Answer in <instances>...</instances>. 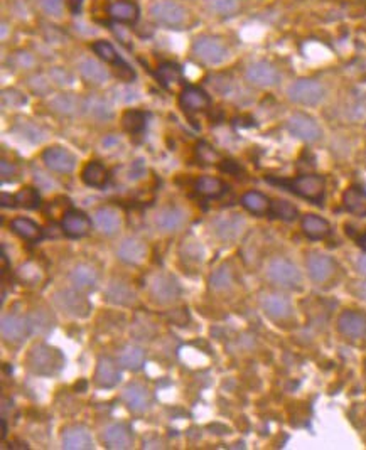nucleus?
Instances as JSON below:
<instances>
[{"instance_id": "f257e3e1", "label": "nucleus", "mask_w": 366, "mask_h": 450, "mask_svg": "<svg viewBox=\"0 0 366 450\" xmlns=\"http://www.w3.org/2000/svg\"><path fill=\"white\" fill-rule=\"evenodd\" d=\"M26 363L34 375L52 376L58 375L64 366V356L59 349L39 342V344H34L30 348Z\"/></svg>"}, {"instance_id": "f03ea898", "label": "nucleus", "mask_w": 366, "mask_h": 450, "mask_svg": "<svg viewBox=\"0 0 366 450\" xmlns=\"http://www.w3.org/2000/svg\"><path fill=\"white\" fill-rule=\"evenodd\" d=\"M269 182L273 184L284 186L296 196L302 197V199L311 201L314 204H321L324 199V190H326V181L324 177L318 174H306L299 175V177L291 179V181H276V179H269Z\"/></svg>"}, {"instance_id": "7ed1b4c3", "label": "nucleus", "mask_w": 366, "mask_h": 450, "mask_svg": "<svg viewBox=\"0 0 366 450\" xmlns=\"http://www.w3.org/2000/svg\"><path fill=\"white\" fill-rule=\"evenodd\" d=\"M267 278L284 288H299L302 284L300 270L287 258H273L267 266Z\"/></svg>"}, {"instance_id": "20e7f679", "label": "nucleus", "mask_w": 366, "mask_h": 450, "mask_svg": "<svg viewBox=\"0 0 366 450\" xmlns=\"http://www.w3.org/2000/svg\"><path fill=\"white\" fill-rule=\"evenodd\" d=\"M324 86L316 79H297L287 90L289 100L304 106H316L324 100Z\"/></svg>"}, {"instance_id": "39448f33", "label": "nucleus", "mask_w": 366, "mask_h": 450, "mask_svg": "<svg viewBox=\"0 0 366 450\" xmlns=\"http://www.w3.org/2000/svg\"><path fill=\"white\" fill-rule=\"evenodd\" d=\"M193 52L196 58L208 64H220L228 58V49L218 37L201 36L194 41Z\"/></svg>"}, {"instance_id": "423d86ee", "label": "nucleus", "mask_w": 366, "mask_h": 450, "mask_svg": "<svg viewBox=\"0 0 366 450\" xmlns=\"http://www.w3.org/2000/svg\"><path fill=\"white\" fill-rule=\"evenodd\" d=\"M155 22L167 26V28H179L186 19V10L173 0H157L148 10Z\"/></svg>"}, {"instance_id": "0eeeda50", "label": "nucleus", "mask_w": 366, "mask_h": 450, "mask_svg": "<svg viewBox=\"0 0 366 450\" xmlns=\"http://www.w3.org/2000/svg\"><path fill=\"white\" fill-rule=\"evenodd\" d=\"M306 266H307V273L309 278L316 284H326L333 278L334 272H336V263H334L333 258L329 255L324 253H311L306 260Z\"/></svg>"}, {"instance_id": "6e6552de", "label": "nucleus", "mask_w": 366, "mask_h": 450, "mask_svg": "<svg viewBox=\"0 0 366 450\" xmlns=\"http://www.w3.org/2000/svg\"><path fill=\"white\" fill-rule=\"evenodd\" d=\"M289 132L292 133L297 139L304 140V142H316L321 139L322 132L321 127L318 125V121L304 113H293L287 121Z\"/></svg>"}, {"instance_id": "1a4fd4ad", "label": "nucleus", "mask_w": 366, "mask_h": 450, "mask_svg": "<svg viewBox=\"0 0 366 450\" xmlns=\"http://www.w3.org/2000/svg\"><path fill=\"white\" fill-rule=\"evenodd\" d=\"M247 81H250L251 85L262 86V88H270L276 86L278 81H280V75H278L277 68L273 64L267 63V61H257V63H251L245 71Z\"/></svg>"}, {"instance_id": "9d476101", "label": "nucleus", "mask_w": 366, "mask_h": 450, "mask_svg": "<svg viewBox=\"0 0 366 450\" xmlns=\"http://www.w3.org/2000/svg\"><path fill=\"white\" fill-rule=\"evenodd\" d=\"M43 162L52 173L70 174L76 166V157L64 147H49L43 152Z\"/></svg>"}, {"instance_id": "9b49d317", "label": "nucleus", "mask_w": 366, "mask_h": 450, "mask_svg": "<svg viewBox=\"0 0 366 450\" xmlns=\"http://www.w3.org/2000/svg\"><path fill=\"white\" fill-rule=\"evenodd\" d=\"M339 333L349 339H361L366 335V315L356 311H345L338 319Z\"/></svg>"}, {"instance_id": "f8f14e48", "label": "nucleus", "mask_w": 366, "mask_h": 450, "mask_svg": "<svg viewBox=\"0 0 366 450\" xmlns=\"http://www.w3.org/2000/svg\"><path fill=\"white\" fill-rule=\"evenodd\" d=\"M103 442L112 450L131 449L133 444L132 430L127 423H112L103 432Z\"/></svg>"}, {"instance_id": "ddd939ff", "label": "nucleus", "mask_w": 366, "mask_h": 450, "mask_svg": "<svg viewBox=\"0 0 366 450\" xmlns=\"http://www.w3.org/2000/svg\"><path fill=\"white\" fill-rule=\"evenodd\" d=\"M179 293H181V287L176 278L171 275H157L151 285V295L159 304H167L177 299Z\"/></svg>"}, {"instance_id": "4468645a", "label": "nucleus", "mask_w": 366, "mask_h": 450, "mask_svg": "<svg viewBox=\"0 0 366 450\" xmlns=\"http://www.w3.org/2000/svg\"><path fill=\"white\" fill-rule=\"evenodd\" d=\"M61 228H63L64 235H68L70 238H81V236L90 233L91 219L85 213L78 211V209H71V211L64 213Z\"/></svg>"}, {"instance_id": "2eb2a0df", "label": "nucleus", "mask_w": 366, "mask_h": 450, "mask_svg": "<svg viewBox=\"0 0 366 450\" xmlns=\"http://www.w3.org/2000/svg\"><path fill=\"white\" fill-rule=\"evenodd\" d=\"M147 253L148 248L146 242L139 238H125L117 250L118 258L128 265H140L147 258Z\"/></svg>"}, {"instance_id": "dca6fc26", "label": "nucleus", "mask_w": 366, "mask_h": 450, "mask_svg": "<svg viewBox=\"0 0 366 450\" xmlns=\"http://www.w3.org/2000/svg\"><path fill=\"white\" fill-rule=\"evenodd\" d=\"M56 302L64 312L75 315V317H86L91 311V305L83 295L73 291H64L56 295Z\"/></svg>"}, {"instance_id": "f3484780", "label": "nucleus", "mask_w": 366, "mask_h": 450, "mask_svg": "<svg viewBox=\"0 0 366 450\" xmlns=\"http://www.w3.org/2000/svg\"><path fill=\"white\" fill-rule=\"evenodd\" d=\"M32 324L21 315H3L2 317V335L7 342H19L30 333Z\"/></svg>"}, {"instance_id": "a211bd4d", "label": "nucleus", "mask_w": 366, "mask_h": 450, "mask_svg": "<svg viewBox=\"0 0 366 450\" xmlns=\"http://www.w3.org/2000/svg\"><path fill=\"white\" fill-rule=\"evenodd\" d=\"M63 447L68 450H90L93 449V437L86 427H68L63 432Z\"/></svg>"}, {"instance_id": "6ab92c4d", "label": "nucleus", "mask_w": 366, "mask_h": 450, "mask_svg": "<svg viewBox=\"0 0 366 450\" xmlns=\"http://www.w3.org/2000/svg\"><path fill=\"white\" fill-rule=\"evenodd\" d=\"M120 381V371L117 363L108 356H103L98 360L97 371H95V383L100 388H113Z\"/></svg>"}, {"instance_id": "aec40b11", "label": "nucleus", "mask_w": 366, "mask_h": 450, "mask_svg": "<svg viewBox=\"0 0 366 450\" xmlns=\"http://www.w3.org/2000/svg\"><path fill=\"white\" fill-rule=\"evenodd\" d=\"M209 97L204 93L201 88L188 86L179 95V105L186 110V112H200L209 106Z\"/></svg>"}, {"instance_id": "412c9836", "label": "nucleus", "mask_w": 366, "mask_h": 450, "mask_svg": "<svg viewBox=\"0 0 366 450\" xmlns=\"http://www.w3.org/2000/svg\"><path fill=\"white\" fill-rule=\"evenodd\" d=\"M262 305H264L265 314L276 320H285L292 315L291 300L284 295H277V293L267 295Z\"/></svg>"}, {"instance_id": "4be33fe9", "label": "nucleus", "mask_w": 366, "mask_h": 450, "mask_svg": "<svg viewBox=\"0 0 366 450\" xmlns=\"http://www.w3.org/2000/svg\"><path fill=\"white\" fill-rule=\"evenodd\" d=\"M78 71L83 76V79H86L91 85H103L110 78L108 70L102 63H98L97 59L91 58H83L79 61Z\"/></svg>"}, {"instance_id": "5701e85b", "label": "nucleus", "mask_w": 366, "mask_h": 450, "mask_svg": "<svg viewBox=\"0 0 366 450\" xmlns=\"http://www.w3.org/2000/svg\"><path fill=\"white\" fill-rule=\"evenodd\" d=\"M124 402L132 411H144L151 403V393L144 384L131 383L124 390Z\"/></svg>"}, {"instance_id": "b1692460", "label": "nucleus", "mask_w": 366, "mask_h": 450, "mask_svg": "<svg viewBox=\"0 0 366 450\" xmlns=\"http://www.w3.org/2000/svg\"><path fill=\"white\" fill-rule=\"evenodd\" d=\"M343 206L354 216L366 218V190L360 186H351L343 194Z\"/></svg>"}, {"instance_id": "393cba45", "label": "nucleus", "mask_w": 366, "mask_h": 450, "mask_svg": "<svg viewBox=\"0 0 366 450\" xmlns=\"http://www.w3.org/2000/svg\"><path fill=\"white\" fill-rule=\"evenodd\" d=\"M215 226H216V233H218L221 239H224V242H231V239L238 238L240 233L243 231L245 221H243L242 216L238 215H228V216H221L220 219H216Z\"/></svg>"}, {"instance_id": "a878e982", "label": "nucleus", "mask_w": 366, "mask_h": 450, "mask_svg": "<svg viewBox=\"0 0 366 450\" xmlns=\"http://www.w3.org/2000/svg\"><path fill=\"white\" fill-rule=\"evenodd\" d=\"M95 226L98 228V231H102L103 235H113L120 228L122 219L120 215L112 208H100L95 211L93 215Z\"/></svg>"}, {"instance_id": "bb28decb", "label": "nucleus", "mask_w": 366, "mask_h": 450, "mask_svg": "<svg viewBox=\"0 0 366 450\" xmlns=\"http://www.w3.org/2000/svg\"><path fill=\"white\" fill-rule=\"evenodd\" d=\"M300 226H302L304 235H306L309 239H322L331 233L329 223L318 215L304 216Z\"/></svg>"}, {"instance_id": "cd10ccee", "label": "nucleus", "mask_w": 366, "mask_h": 450, "mask_svg": "<svg viewBox=\"0 0 366 450\" xmlns=\"http://www.w3.org/2000/svg\"><path fill=\"white\" fill-rule=\"evenodd\" d=\"M10 230H12L15 235L21 236L22 239H28V242H39L44 236L43 228L29 218L12 219L10 221Z\"/></svg>"}, {"instance_id": "c85d7f7f", "label": "nucleus", "mask_w": 366, "mask_h": 450, "mask_svg": "<svg viewBox=\"0 0 366 450\" xmlns=\"http://www.w3.org/2000/svg\"><path fill=\"white\" fill-rule=\"evenodd\" d=\"M81 179L90 188H102L108 181V170H106V167L103 164L93 160V162H88L83 167Z\"/></svg>"}, {"instance_id": "c756f323", "label": "nucleus", "mask_w": 366, "mask_h": 450, "mask_svg": "<svg viewBox=\"0 0 366 450\" xmlns=\"http://www.w3.org/2000/svg\"><path fill=\"white\" fill-rule=\"evenodd\" d=\"M71 284L78 288H91L95 287V284L98 282V273L97 270L91 265H86V263H81V265H76L70 273Z\"/></svg>"}, {"instance_id": "7c9ffc66", "label": "nucleus", "mask_w": 366, "mask_h": 450, "mask_svg": "<svg viewBox=\"0 0 366 450\" xmlns=\"http://www.w3.org/2000/svg\"><path fill=\"white\" fill-rule=\"evenodd\" d=\"M49 106H51L56 113H59V115L71 117L75 115V113H78L79 108L83 110V101H79L75 95L63 93L52 98V100L49 101Z\"/></svg>"}, {"instance_id": "2f4dec72", "label": "nucleus", "mask_w": 366, "mask_h": 450, "mask_svg": "<svg viewBox=\"0 0 366 450\" xmlns=\"http://www.w3.org/2000/svg\"><path fill=\"white\" fill-rule=\"evenodd\" d=\"M83 112L95 120H110L113 117L112 106L98 97H90L83 101Z\"/></svg>"}, {"instance_id": "473e14b6", "label": "nucleus", "mask_w": 366, "mask_h": 450, "mask_svg": "<svg viewBox=\"0 0 366 450\" xmlns=\"http://www.w3.org/2000/svg\"><path fill=\"white\" fill-rule=\"evenodd\" d=\"M184 213L179 208H166L155 218V223L162 231H176L184 223Z\"/></svg>"}, {"instance_id": "72a5a7b5", "label": "nucleus", "mask_w": 366, "mask_h": 450, "mask_svg": "<svg viewBox=\"0 0 366 450\" xmlns=\"http://www.w3.org/2000/svg\"><path fill=\"white\" fill-rule=\"evenodd\" d=\"M242 204L247 211L253 213V215H265L270 208L269 197L265 194L257 193V190H250V193L243 194Z\"/></svg>"}, {"instance_id": "f704fd0d", "label": "nucleus", "mask_w": 366, "mask_h": 450, "mask_svg": "<svg viewBox=\"0 0 366 450\" xmlns=\"http://www.w3.org/2000/svg\"><path fill=\"white\" fill-rule=\"evenodd\" d=\"M196 190L206 197H220L227 190V186L218 177L203 175V177H200L196 181Z\"/></svg>"}, {"instance_id": "c9c22d12", "label": "nucleus", "mask_w": 366, "mask_h": 450, "mask_svg": "<svg viewBox=\"0 0 366 450\" xmlns=\"http://www.w3.org/2000/svg\"><path fill=\"white\" fill-rule=\"evenodd\" d=\"M269 215L272 216V218H277L282 221H293L297 219V216H299V211H297L296 206L289 203V201L276 199L270 203Z\"/></svg>"}, {"instance_id": "e433bc0d", "label": "nucleus", "mask_w": 366, "mask_h": 450, "mask_svg": "<svg viewBox=\"0 0 366 450\" xmlns=\"http://www.w3.org/2000/svg\"><path fill=\"white\" fill-rule=\"evenodd\" d=\"M144 361H146V354L140 348L137 346H127L120 354V364L124 368L132 369V371H137V369L142 368Z\"/></svg>"}, {"instance_id": "4c0bfd02", "label": "nucleus", "mask_w": 366, "mask_h": 450, "mask_svg": "<svg viewBox=\"0 0 366 450\" xmlns=\"http://www.w3.org/2000/svg\"><path fill=\"white\" fill-rule=\"evenodd\" d=\"M108 14L112 15L115 21L120 22H133L139 17V9L131 2H115L110 6Z\"/></svg>"}, {"instance_id": "58836bf2", "label": "nucleus", "mask_w": 366, "mask_h": 450, "mask_svg": "<svg viewBox=\"0 0 366 450\" xmlns=\"http://www.w3.org/2000/svg\"><path fill=\"white\" fill-rule=\"evenodd\" d=\"M122 125L128 133H140L146 128V113L139 110H127L122 115Z\"/></svg>"}, {"instance_id": "ea45409f", "label": "nucleus", "mask_w": 366, "mask_h": 450, "mask_svg": "<svg viewBox=\"0 0 366 450\" xmlns=\"http://www.w3.org/2000/svg\"><path fill=\"white\" fill-rule=\"evenodd\" d=\"M209 284H211V288L216 292L227 291L231 284H233V273H231L230 266L223 265L220 266L218 270H215L211 278H209Z\"/></svg>"}, {"instance_id": "a19ab883", "label": "nucleus", "mask_w": 366, "mask_h": 450, "mask_svg": "<svg viewBox=\"0 0 366 450\" xmlns=\"http://www.w3.org/2000/svg\"><path fill=\"white\" fill-rule=\"evenodd\" d=\"M15 201H17L19 208L24 209H36L41 206V196L37 189L24 188L15 194Z\"/></svg>"}, {"instance_id": "79ce46f5", "label": "nucleus", "mask_w": 366, "mask_h": 450, "mask_svg": "<svg viewBox=\"0 0 366 450\" xmlns=\"http://www.w3.org/2000/svg\"><path fill=\"white\" fill-rule=\"evenodd\" d=\"M181 68L177 66L176 63H164L159 66L157 70V78L161 79L162 85H173V83H177L181 79Z\"/></svg>"}, {"instance_id": "37998d69", "label": "nucleus", "mask_w": 366, "mask_h": 450, "mask_svg": "<svg viewBox=\"0 0 366 450\" xmlns=\"http://www.w3.org/2000/svg\"><path fill=\"white\" fill-rule=\"evenodd\" d=\"M91 49H93L95 55H97L100 59L105 61V63L117 64L118 59H120L118 58L115 48H113L108 41H95V43L91 44Z\"/></svg>"}, {"instance_id": "c03bdc74", "label": "nucleus", "mask_w": 366, "mask_h": 450, "mask_svg": "<svg viewBox=\"0 0 366 450\" xmlns=\"http://www.w3.org/2000/svg\"><path fill=\"white\" fill-rule=\"evenodd\" d=\"M181 253H182V258H186V260H191V262H203V248L198 242H191V239H184V243H182L181 246Z\"/></svg>"}, {"instance_id": "a18cd8bd", "label": "nucleus", "mask_w": 366, "mask_h": 450, "mask_svg": "<svg viewBox=\"0 0 366 450\" xmlns=\"http://www.w3.org/2000/svg\"><path fill=\"white\" fill-rule=\"evenodd\" d=\"M15 130L21 133V135L24 137V139H28V140H30V142H34V144H39L41 140L44 139L43 132H41L39 128L36 127V125L29 124V121H26V120L24 121H19V125H17V127H15Z\"/></svg>"}, {"instance_id": "49530a36", "label": "nucleus", "mask_w": 366, "mask_h": 450, "mask_svg": "<svg viewBox=\"0 0 366 450\" xmlns=\"http://www.w3.org/2000/svg\"><path fill=\"white\" fill-rule=\"evenodd\" d=\"M209 7L220 15H233L240 9L238 0H209Z\"/></svg>"}, {"instance_id": "de8ad7c7", "label": "nucleus", "mask_w": 366, "mask_h": 450, "mask_svg": "<svg viewBox=\"0 0 366 450\" xmlns=\"http://www.w3.org/2000/svg\"><path fill=\"white\" fill-rule=\"evenodd\" d=\"M19 277L24 282H28V284H37L43 275H41L39 266H36L34 263H26V265H22L19 268Z\"/></svg>"}, {"instance_id": "09e8293b", "label": "nucleus", "mask_w": 366, "mask_h": 450, "mask_svg": "<svg viewBox=\"0 0 366 450\" xmlns=\"http://www.w3.org/2000/svg\"><path fill=\"white\" fill-rule=\"evenodd\" d=\"M125 297L127 299H133V293H131L127 287H124V285H112V287L108 288V299L113 300V302H118V304H127L125 302Z\"/></svg>"}, {"instance_id": "8fccbe9b", "label": "nucleus", "mask_w": 366, "mask_h": 450, "mask_svg": "<svg viewBox=\"0 0 366 450\" xmlns=\"http://www.w3.org/2000/svg\"><path fill=\"white\" fill-rule=\"evenodd\" d=\"M2 100L6 106H21L26 103V97L17 90H3Z\"/></svg>"}, {"instance_id": "3c124183", "label": "nucleus", "mask_w": 366, "mask_h": 450, "mask_svg": "<svg viewBox=\"0 0 366 450\" xmlns=\"http://www.w3.org/2000/svg\"><path fill=\"white\" fill-rule=\"evenodd\" d=\"M39 6L46 14L52 17H59L63 12V0H39Z\"/></svg>"}, {"instance_id": "603ef678", "label": "nucleus", "mask_w": 366, "mask_h": 450, "mask_svg": "<svg viewBox=\"0 0 366 450\" xmlns=\"http://www.w3.org/2000/svg\"><path fill=\"white\" fill-rule=\"evenodd\" d=\"M49 76H51V79L56 83V85L64 86V85H71V83H73V76L68 73V71H64L63 68H55V70L49 73Z\"/></svg>"}, {"instance_id": "864d4df0", "label": "nucleus", "mask_w": 366, "mask_h": 450, "mask_svg": "<svg viewBox=\"0 0 366 450\" xmlns=\"http://www.w3.org/2000/svg\"><path fill=\"white\" fill-rule=\"evenodd\" d=\"M15 174H17V167L9 160H2V182H12Z\"/></svg>"}, {"instance_id": "5fc2aeb1", "label": "nucleus", "mask_w": 366, "mask_h": 450, "mask_svg": "<svg viewBox=\"0 0 366 450\" xmlns=\"http://www.w3.org/2000/svg\"><path fill=\"white\" fill-rule=\"evenodd\" d=\"M29 85H30V88H32L34 91H36L37 95L48 93V90H49V83L46 81L43 76H36V78H32V79H30Z\"/></svg>"}, {"instance_id": "6e6d98bb", "label": "nucleus", "mask_w": 366, "mask_h": 450, "mask_svg": "<svg viewBox=\"0 0 366 450\" xmlns=\"http://www.w3.org/2000/svg\"><path fill=\"white\" fill-rule=\"evenodd\" d=\"M15 61H17L19 68H30L34 64V58L29 52H17V55H15Z\"/></svg>"}, {"instance_id": "4d7b16f0", "label": "nucleus", "mask_w": 366, "mask_h": 450, "mask_svg": "<svg viewBox=\"0 0 366 450\" xmlns=\"http://www.w3.org/2000/svg\"><path fill=\"white\" fill-rule=\"evenodd\" d=\"M0 203H2V208H15V206H17L15 196H12V194H7V193L0 194Z\"/></svg>"}, {"instance_id": "13d9d810", "label": "nucleus", "mask_w": 366, "mask_h": 450, "mask_svg": "<svg viewBox=\"0 0 366 450\" xmlns=\"http://www.w3.org/2000/svg\"><path fill=\"white\" fill-rule=\"evenodd\" d=\"M221 170H224V173H236L238 167H236L235 162H231V160H224V162L221 164Z\"/></svg>"}, {"instance_id": "bf43d9fd", "label": "nucleus", "mask_w": 366, "mask_h": 450, "mask_svg": "<svg viewBox=\"0 0 366 450\" xmlns=\"http://www.w3.org/2000/svg\"><path fill=\"white\" fill-rule=\"evenodd\" d=\"M68 3H70V9L73 14H78L83 7V0H70Z\"/></svg>"}, {"instance_id": "052dcab7", "label": "nucleus", "mask_w": 366, "mask_h": 450, "mask_svg": "<svg viewBox=\"0 0 366 450\" xmlns=\"http://www.w3.org/2000/svg\"><path fill=\"white\" fill-rule=\"evenodd\" d=\"M117 144H118V139H117V137H113V135L106 137V139L103 140V147H106V148H110V147L117 146Z\"/></svg>"}, {"instance_id": "680f3d73", "label": "nucleus", "mask_w": 366, "mask_h": 450, "mask_svg": "<svg viewBox=\"0 0 366 450\" xmlns=\"http://www.w3.org/2000/svg\"><path fill=\"white\" fill-rule=\"evenodd\" d=\"M358 270L366 277V257H361L360 260H358Z\"/></svg>"}, {"instance_id": "e2e57ef3", "label": "nucleus", "mask_w": 366, "mask_h": 450, "mask_svg": "<svg viewBox=\"0 0 366 450\" xmlns=\"http://www.w3.org/2000/svg\"><path fill=\"white\" fill-rule=\"evenodd\" d=\"M358 295H360L363 300H366V282L358 285Z\"/></svg>"}, {"instance_id": "0e129e2a", "label": "nucleus", "mask_w": 366, "mask_h": 450, "mask_svg": "<svg viewBox=\"0 0 366 450\" xmlns=\"http://www.w3.org/2000/svg\"><path fill=\"white\" fill-rule=\"evenodd\" d=\"M358 245L361 246V250L366 251V233H363V235H361L360 238H358Z\"/></svg>"}, {"instance_id": "69168bd1", "label": "nucleus", "mask_w": 366, "mask_h": 450, "mask_svg": "<svg viewBox=\"0 0 366 450\" xmlns=\"http://www.w3.org/2000/svg\"><path fill=\"white\" fill-rule=\"evenodd\" d=\"M7 437V423L6 420H2V438Z\"/></svg>"}]
</instances>
